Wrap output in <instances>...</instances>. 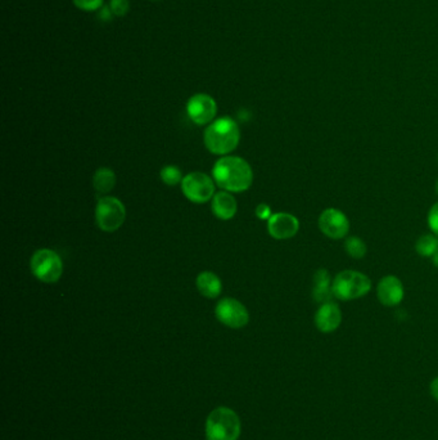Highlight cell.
I'll list each match as a JSON object with an SVG mask.
<instances>
[{"label":"cell","mask_w":438,"mask_h":440,"mask_svg":"<svg viewBox=\"0 0 438 440\" xmlns=\"http://www.w3.org/2000/svg\"><path fill=\"white\" fill-rule=\"evenodd\" d=\"M432 263H433L434 267H437L438 268V251L433 255V257H432Z\"/></svg>","instance_id":"obj_27"},{"label":"cell","mask_w":438,"mask_h":440,"mask_svg":"<svg viewBox=\"0 0 438 440\" xmlns=\"http://www.w3.org/2000/svg\"><path fill=\"white\" fill-rule=\"evenodd\" d=\"M430 390H431L432 397L434 400L438 402V376L434 377L432 380L431 386H430Z\"/></svg>","instance_id":"obj_26"},{"label":"cell","mask_w":438,"mask_h":440,"mask_svg":"<svg viewBox=\"0 0 438 440\" xmlns=\"http://www.w3.org/2000/svg\"><path fill=\"white\" fill-rule=\"evenodd\" d=\"M197 289L202 296L207 299H216L223 291V284L215 273L202 272L197 277Z\"/></svg>","instance_id":"obj_16"},{"label":"cell","mask_w":438,"mask_h":440,"mask_svg":"<svg viewBox=\"0 0 438 440\" xmlns=\"http://www.w3.org/2000/svg\"><path fill=\"white\" fill-rule=\"evenodd\" d=\"M216 318L230 328H242L249 322L247 308L233 298L223 299L215 309Z\"/></svg>","instance_id":"obj_9"},{"label":"cell","mask_w":438,"mask_h":440,"mask_svg":"<svg viewBox=\"0 0 438 440\" xmlns=\"http://www.w3.org/2000/svg\"><path fill=\"white\" fill-rule=\"evenodd\" d=\"M75 7L84 12H95L103 7L105 0H72Z\"/></svg>","instance_id":"obj_21"},{"label":"cell","mask_w":438,"mask_h":440,"mask_svg":"<svg viewBox=\"0 0 438 440\" xmlns=\"http://www.w3.org/2000/svg\"><path fill=\"white\" fill-rule=\"evenodd\" d=\"M108 7L111 9L113 16L124 17V16H126L127 13H129V11H130V1H129V0H111Z\"/></svg>","instance_id":"obj_22"},{"label":"cell","mask_w":438,"mask_h":440,"mask_svg":"<svg viewBox=\"0 0 438 440\" xmlns=\"http://www.w3.org/2000/svg\"><path fill=\"white\" fill-rule=\"evenodd\" d=\"M160 175H161V179H162L165 185H177L183 182L182 171L177 166H174V165H169V166L162 168Z\"/></svg>","instance_id":"obj_20"},{"label":"cell","mask_w":438,"mask_h":440,"mask_svg":"<svg viewBox=\"0 0 438 440\" xmlns=\"http://www.w3.org/2000/svg\"><path fill=\"white\" fill-rule=\"evenodd\" d=\"M333 278L331 273L324 268L315 272L314 274V284H312V299L319 303L324 304L328 301H332L333 296Z\"/></svg>","instance_id":"obj_14"},{"label":"cell","mask_w":438,"mask_h":440,"mask_svg":"<svg viewBox=\"0 0 438 440\" xmlns=\"http://www.w3.org/2000/svg\"><path fill=\"white\" fill-rule=\"evenodd\" d=\"M342 311L337 303L328 301L320 304L314 315V323L321 334H332L342 325Z\"/></svg>","instance_id":"obj_13"},{"label":"cell","mask_w":438,"mask_h":440,"mask_svg":"<svg viewBox=\"0 0 438 440\" xmlns=\"http://www.w3.org/2000/svg\"><path fill=\"white\" fill-rule=\"evenodd\" d=\"M150 1H161V0H150Z\"/></svg>","instance_id":"obj_29"},{"label":"cell","mask_w":438,"mask_h":440,"mask_svg":"<svg viewBox=\"0 0 438 440\" xmlns=\"http://www.w3.org/2000/svg\"><path fill=\"white\" fill-rule=\"evenodd\" d=\"M212 213L221 220L233 219L238 210L237 201L229 192H218L212 199Z\"/></svg>","instance_id":"obj_15"},{"label":"cell","mask_w":438,"mask_h":440,"mask_svg":"<svg viewBox=\"0 0 438 440\" xmlns=\"http://www.w3.org/2000/svg\"><path fill=\"white\" fill-rule=\"evenodd\" d=\"M187 112L194 124L206 125L215 119V116L218 114V105L211 95L205 93H198L188 100Z\"/></svg>","instance_id":"obj_10"},{"label":"cell","mask_w":438,"mask_h":440,"mask_svg":"<svg viewBox=\"0 0 438 440\" xmlns=\"http://www.w3.org/2000/svg\"><path fill=\"white\" fill-rule=\"evenodd\" d=\"M415 251L423 257H433L438 251V236L434 233L420 236L415 243Z\"/></svg>","instance_id":"obj_18"},{"label":"cell","mask_w":438,"mask_h":440,"mask_svg":"<svg viewBox=\"0 0 438 440\" xmlns=\"http://www.w3.org/2000/svg\"><path fill=\"white\" fill-rule=\"evenodd\" d=\"M372 279L359 270H341L333 278V296L341 301L364 298L372 291Z\"/></svg>","instance_id":"obj_3"},{"label":"cell","mask_w":438,"mask_h":440,"mask_svg":"<svg viewBox=\"0 0 438 440\" xmlns=\"http://www.w3.org/2000/svg\"><path fill=\"white\" fill-rule=\"evenodd\" d=\"M213 180L226 192L247 191L254 182V171L251 165L242 157H221L213 165Z\"/></svg>","instance_id":"obj_1"},{"label":"cell","mask_w":438,"mask_h":440,"mask_svg":"<svg viewBox=\"0 0 438 440\" xmlns=\"http://www.w3.org/2000/svg\"><path fill=\"white\" fill-rule=\"evenodd\" d=\"M377 298L383 306L393 308L400 306L405 298L403 281L393 274L381 278L377 284Z\"/></svg>","instance_id":"obj_11"},{"label":"cell","mask_w":438,"mask_h":440,"mask_svg":"<svg viewBox=\"0 0 438 440\" xmlns=\"http://www.w3.org/2000/svg\"><path fill=\"white\" fill-rule=\"evenodd\" d=\"M300 231V220L293 214L276 213L268 220V235L278 241L293 238Z\"/></svg>","instance_id":"obj_12"},{"label":"cell","mask_w":438,"mask_h":440,"mask_svg":"<svg viewBox=\"0 0 438 440\" xmlns=\"http://www.w3.org/2000/svg\"><path fill=\"white\" fill-rule=\"evenodd\" d=\"M206 149L213 155H227L238 147L240 132L238 124L232 117H221L206 129Z\"/></svg>","instance_id":"obj_2"},{"label":"cell","mask_w":438,"mask_h":440,"mask_svg":"<svg viewBox=\"0 0 438 440\" xmlns=\"http://www.w3.org/2000/svg\"><path fill=\"white\" fill-rule=\"evenodd\" d=\"M427 221H428V227L431 229L432 233L438 236V201L430 209Z\"/></svg>","instance_id":"obj_23"},{"label":"cell","mask_w":438,"mask_h":440,"mask_svg":"<svg viewBox=\"0 0 438 440\" xmlns=\"http://www.w3.org/2000/svg\"><path fill=\"white\" fill-rule=\"evenodd\" d=\"M320 232L331 240H343L350 232V220L337 207H326L319 215Z\"/></svg>","instance_id":"obj_8"},{"label":"cell","mask_w":438,"mask_h":440,"mask_svg":"<svg viewBox=\"0 0 438 440\" xmlns=\"http://www.w3.org/2000/svg\"><path fill=\"white\" fill-rule=\"evenodd\" d=\"M30 267L32 274L44 284H56L64 273V263L61 256L50 249L35 251L31 257Z\"/></svg>","instance_id":"obj_5"},{"label":"cell","mask_w":438,"mask_h":440,"mask_svg":"<svg viewBox=\"0 0 438 440\" xmlns=\"http://www.w3.org/2000/svg\"><path fill=\"white\" fill-rule=\"evenodd\" d=\"M240 435L239 416L227 407H219L210 413L206 422L208 440H237Z\"/></svg>","instance_id":"obj_4"},{"label":"cell","mask_w":438,"mask_h":440,"mask_svg":"<svg viewBox=\"0 0 438 440\" xmlns=\"http://www.w3.org/2000/svg\"><path fill=\"white\" fill-rule=\"evenodd\" d=\"M256 215H257V218H260L261 220H268L273 215L271 207L266 204H260L256 207Z\"/></svg>","instance_id":"obj_24"},{"label":"cell","mask_w":438,"mask_h":440,"mask_svg":"<svg viewBox=\"0 0 438 440\" xmlns=\"http://www.w3.org/2000/svg\"><path fill=\"white\" fill-rule=\"evenodd\" d=\"M93 185L99 195H107L116 185V174L110 168H100L93 177Z\"/></svg>","instance_id":"obj_17"},{"label":"cell","mask_w":438,"mask_h":440,"mask_svg":"<svg viewBox=\"0 0 438 440\" xmlns=\"http://www.w3.org/2000/svg\"><path fill=\"white\" fill-rule=\"evenodd\" d=\"M183 195L194 204H205L215 196V180L203 173H191L183 178Z\"/></svg>","instance_id":"obj_7"},{"label":"cell","mask_w":438,"mask_h":440,"mask_svg":"<svg viewBox=\"0 0 438 440\" xmlns=\"http://www.w3.org/2000/svg\"><path fill=\"white\" fill-rule=\"evenodd\" d=\"M125 219L126 210L120 199L111 196L99 199L95 207V220L99 229L112 233L120 229Z\"/></svg>","instance_id":"obj_6"},{"label":"cell","mask_w":438,"mask_h":440,"mask_svg":"<svg viewBox=\"0 0 438 440\" xmlns=\"http://www.w3.org/2000/svg\"><path fill=\"white\" fill-rule=\"evenodd\" d=\"M436 193H437L438 195V179H437V182H436Z\"/></svg>","instance_id":"obj_28"},{"label":"cell","mask_w":438,"mask_h":440,"mask_svg":"<svg viewBox=\"0 0 438 440\" xmlns=\"http://www.w3.org/2000/svg\"><path fill=\"white\" fill-rule=\"evenodd\" d=\"M112 12H111V9L110 7H102L99 9V15L98 17L102 20V21H110L111 20V17H112Z\"/></svg>","instance_id":"obj_25"},{"label":"cell","mask_w":438,"mask_h":440,"mask_svg":"<svg viewBox=\"0 0 438 440\" xmlns=\"http://www.w3.org/2000/svg\"><path fill=\"white\" fill-rule=\"evenodd\" d=\"M345 251H346L347 255L351 256L353 259L360 260L367 255V243L359 236L347 237L345 240Z\"/></svg>","instance_id":"obj_19"}]
</instances>
